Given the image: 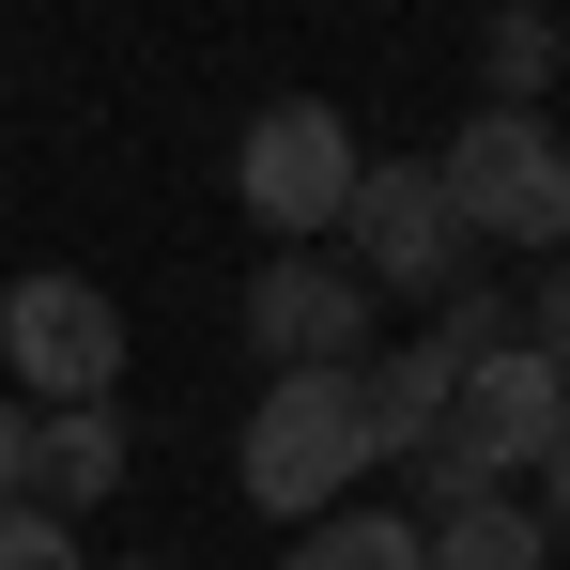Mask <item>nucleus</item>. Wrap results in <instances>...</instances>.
<instances>
[{
	"instance_id": "nucleus-15",
	"label": "nucleus",
	"mask_w": 570,
	"mask_h": 570,
	"mask_svg": "<svg viewBox=\"0 0 570 570\" xmlns=\"http://www.w3.org/2000/svg\"><path fill=\"white\" fill-rule=\"evenodd\" d=\"M540 524H556V540H570V432H556V448H540Z\"/></svg>"
},
{
	"instance_id": "nucleus-10",
	"label": "nucleus",
	"mask_w": 570,
	"mask_h": 570,
	"mask_svg": "<svg viewBox=\"0 0 570 570\" xmlns=\"http://www.w3.org/2000/svg\"><path fill=\"white\" fill-rule=\"evenodd\" d=\"M278 570H416V509H308Z\"/></svg>"
},
{
	"instance_id": "nucleus-16",
	"label": "nucleus",
	"mask_w": 570,
	"mask_h": 570,
	"mask_svg": "<svg viewBox=\"0 0 570 570\" xmlns=\"http://www.w3.org/2000/svg\"><path fill=\"white\" fill-rule=\"evenodd\" d=\"M124 570H155V556H124Z\"/></svg>"
},
{
	"instance_id": "nucleus-4",
	"label": "nucleus",
	"mask_w": 570,
	"mask_h": 570,
	"mask_svg": "<svg viewBox=\"0 0 570 570\" xmlns=\"http://www.w3.org/2000/svg\"><path fill=\"white\" fill-rule=\"evenodd\" d=\"M340 247L371 293H448L463 278V216H448V170L432 155H371L355 200H340Z\"/></svg>"
},
{
	"instance_id": "nucleus-1",
	"label": "nucleus",
	"mask_w": 570,
	"mask_h": 570,
	"mask_svg": "<svg viewBox=\"0 0 570 570\" xmlns=\"http://www.w3.org/2000/svg\"><path fill=\"white\" fill-rule=\"evenodd\" d=\"M448 216H463L478 247H570V139H556V108H524V94H493L448 124Z\"/></svg>"
},
{
	"instance_id": "nucleus-12",
	"label": "nucleus",
	"mask_w": 570,
	"mask_h": 570,
	"mask_svg": "<svg viewBox=\"0 0 570 570\" xmlns=\"http://www.w3.org/2000/svg\"><path fill=\"white\" fill-rule=\"evenodd\" d=\"M0 570H78V524L31 509V493H0Z\"/></svg>"
},
{
	"instance_id": "nucleus-17",
	"label": "nucleus",
	"mask_w": 570,
	"mask_h": 570,
	"mask_svg": "<svg viewBox=\"0 0 570 570\" xmlns=\"http://www.w3.org/2000/svg\"><path fill=\"white\" fill-rule=\"evenodd\" d=\"M556 385H570V355H556Z\"/></svg>"
},
{
	"instance_id": "nucleus-2",
	"label": "nucleus",
	"mask_w": 570,
	"mask_h": 570,
	"mask_svg": "<svg viewBox=\"0 0 570 570\" xmlns=\"http://www.w3.org/2000/svg\"><path fill=\"white\" fill-rule=\"evenodd\" d=\"M232 463H247V509H278V524L340 509V493L371 478V401H355V371H263Z\"/></svg>"
},
{
	"instance_id": "nucleus-9",
	"label": "nucleus",
	"mask_w": 570,
	"mask_h": 570,
	"mask_svg": "<svg viewBox=\"0 0 570 570\" xmlns=\"http://www.w3.org/2000/svg\"><path fill=\"white\" fill-rule=\"evenodd\" d=\"M355 401H371V463H416L432 432H448V355L416 340V355H355Z\"/></svg>"
},
{
	"instance_id": "nucleus-8",
	"label": "nucleus",
	"mask_w": 570,
	"mask_h": 570,
	"mask_svg": "<svg viewBox=\"0 0 570 570\" xmlns=\"http://www.w3.org/2000/svg\"><path fill=\"white\" fill-rule=\"evenodd\" d=\"M416 570H556V524L478 478V493H448V509L416 524Z\"/></svg>"
},
{
	"instance_id": "nucleus-13",
	"label": "nucleus",
	"mask_w": 570,
	"mask_h": 570,
	"mask_svg": "<svg viewBox=\"0 0 570 570\" xmlns=\"http://www.w3.org/2000/svg\"><path fill=\"white\" fill-rule=\"evenodd\" d=\"M524 324H540V355H570V263H556L540 293H524Z\"/></svg>"
},
{
	"instance_id": "nucleus-14",
	"label": "nucleus",
	"mask_w": 570,
	"mask_h": 570,
	"mask_svg": "<svg viewBox=\"0 0 570 570\" xmlns=\"http://www.w3.org/2000/svg\"><path fill=\"white\" fill-rule=\"evenodd\" d=\"M16 478H31V401L0 385V493H16Z\"/></svg>"
},
{
	"instance_id": "nucleus-11",
	"label": "nucleus",
	"mask_w": 570,
	"mask_h": 570,
	"mask_svg": "<svg viewBox=\"0 0 570 570\" xmlns=\"http://www.w3.org/2000/svg\"><path fill=\"white\" fill-rule=\"evenodd\" d=\"M478 62H493V94H524V108H540V78H556V16H540V0H509V16L478 31Z\"/></svg>"
},
{
	"instance_id": "nucleus-6",
	"label": "nucleus",
	"mask_w": 570,
	"mask_h": 570,
	"mask_svg": "<svg viewBox=\"0 0 570 570\" xmlns=\"http://www.w3.org/2000/svg\"><path fill=\"white\" fill-rule=\"evenodd\" d=\"M371 308L385 293L355 278V263L278 247V263L247 278V355H263V371H355V355H371Z\"/></svg>"
},
{
	"instance_id": "nucleus-3",
	"label": "nucleus",
	"mask_w": 570,
	"mask_h": 570,
	"mask_svg": "<svg viewBox=\"0 0 570 570\" xmlns=\"http://www.w3.org/2000/svg\"><path fill=\"white\" fill-rule=\"evenodd\" d=\"M355 170H371V155H355V124H340L324 94H278L263 124H247V155H232V200H247L278 247H324V232H340V200H355Z\"/></svg>"
},
{
	"instance_id": "nucleus-7",
	"label": "nucleus",
	"mask_w": 570,
	"mask_h": 570,
	"mask_svg": "<svg viewBox=\"0 0 570 570\" xmlns=\"http://www.w3.org/2000/svg\"><path fill=\"white\" fill-rule=\"evenodd\" d=\"M31 509H94L124 493V401H31Z\"/></svg>"
},
{
	"instance_id": "nucleus-18",
	"label": "nucleus",
	"mask_w": 570,
	"mask_h": 570,
	"mask_svg": "<svg viewBox=\"0 0 570 570\" xmlns=\"http://www.w3.org/2000/svg\"><path fill=\"white\" fill-rule=\"evenodd\" d=\"M556 139H570V124H556Z\"/></svg>"
},
{
	"instance_id": "nucleus-5",
	"label": "nucleus",
	"mask_w": 570,
	"mask_h": 570,
	"mask_svg": "<svg viewBox=\"0 0 570 570\" xmlns=\"http://www.w3.org/2000/svg\"><path fill=\"white\" fill-rule=\"evenodd\" d=\"M0 371L31 401H124V308L94 278H16L0 293Z\"/></svg>"
}]
</instances>
